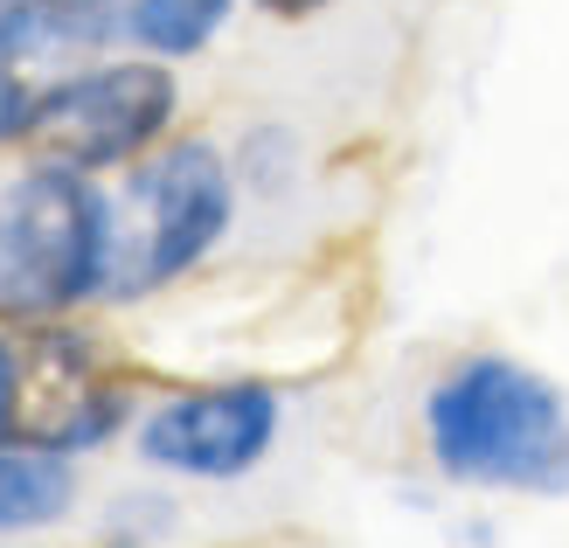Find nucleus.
Returning <instances> with one entry per match:
<instances>
[{
  "label": "nucleus",
  "mask_w": 569,
  "mask_h": 548,
  "mask_svg": "<svg viewBox=\"0 0 569 548\" xmlns=\"http://www.w3.org/2000/svg\"><path fill=\"white\" fill-rule=\"evenodd\" d=\"M264 21H278V28H306V21H320V14H333L340 0H250Z\"/></svg>",
  "instance_id": "9d476101"
},
{
  "label": "nucleus",
  "mask_w": 569,
  "mask_h": 548,
  "mask_svg": "<svg viewBox=\"0 0 569 548\" xmlns=\"http://www.w3.org/2000/svg\"><path fill=\"white\" fill-rule=\"evenodd\" d=\"M243 0H126V49L160 63H194L230 28Z\"/></svg>",
  "instance_id": "6e6552de"
},
{
  "label": "nucleus",
  "mask_w": 569,
  "mask_h": 548,
  "mask_svg": "<svg viewBox=\"0 0 569 548\" xmlns=\"http://www.w3.org/2000/svg\"><path fill=\"white\" fill-rule=\"evenodd\" d=\"M174 119H181V70L139 49H111L49 83L36 119H28L21 153L111 181L153 147H167Z\"/></svg>",
  "instance_id": "20e7f679"
},
{
  "label": "nucleus",
  "mask_w": 569,
  "mask_h": 548,
  "mask_svg": "<svg viewBox=\"0 0 569 548\" xmlns=\"http://www.w3.org/2000/svg\"><path fill=\"white\" fill-rule=\"evenodd\" d=\"M132 424H139L132 382L104 355L98 333H83L77 320L14 327V389H8V417H0V445L83 458L104 451Z\"/></svg>",
  "instance_id": "39448f33"
},
{
  "label": "nucleus",
  "mask_w": 569,
  "mask_h": 548,
  "mask_svg": "<svg viewBox=\"0 0 569 548\" xmlns=\"http://www.w3.org/2000/svg\"><path fill=\"white\" fill-rule=\"evenodd\" d=\"M0 548H8V541H0Z\"/></svg>",
  "instance_id": "ddd939ff"
},
{
  "label": "nucleus",
  "mask_w": 569,
  "mask_h": 548,
  "mask_svg": "<svg viewBox=\"0 0 569 548\" xmlns=\"http://www.w3.org/2000/svg\"><path fill=\"white\" fill-rule=\"evenodd\" d=\"M104 188H111V265H104L111 306H139L194 278L230 243L237 209H243L230 153L202 132H174L167 147L132 160Z\"/></svg>",
  "instance_id": "f03ea898"
},
{
  "label": "nucleus",
  "mask_w": 569,
  "mask_h": 548,
  "mask_svg": "<svg viewBox=\"0 0 569 548\" xmlns=\"http://www.w3.org/2000/svg\"><path fill=\"white\" fill-rule=\"evenodd\" d=\"M70 507H77V458L0 445V541L70 521Z\"/></svg>",
  "instance_id": "0eeeda50"
},
{
  "label": "nucleus",
  "mask_w": 569,
  "mask_h": 548,
  "mask_svg": "<svg viewBox=\"0 0 569 548\" xmlns=\"http://www.w3.org/2000/svg\"><path fill=\"white\" fill-rule=\"evenodd\" d=\"M111 188L56 160H21L0 195V327L77 320L104 299Z\"/></svg>",
  "instance_id": "7ed1b4c3"
},
{
  "label": "nucleus",
  "mask_w": 569,
  "mask_h": 548,
  "mask_svg": "<svg viewBox=\"0 0 569 548\" xmlns=\"http://www.w3.org/2000/svg\"><path fill=\"white\" fill-rule=\"evenodd\" d=\"M423 451L472 494H569V389L515 355H459L423 389Z\"/></svg>",
  "instance_id": "f257e3e1"
},
{
  "label": "nucleus",
  "mask_w": 569,
  "mask_h": 548,
  "mask_svg": "<svg viewBox=\"0 0 569 548\" xmlns=\"http://www.w3.org/2000/svg\"><path fill=\"white\" fill-rule=\"evenodd\" d=\"M284 396L264 375H222V382H188L147 402L132 424V458L160 479L194 486H237L278 451Z\"/></svg>",
  "instance_id": "423d86ee"
},
{
  "label": "nucleus",
  "mask_w": 569,
  "mask_h": 548,
  "mask_svg": "<svg viewBox=\"0 0 569 548\" xmlns=\"http://www.w3.org/2000/svg\"><path fill=\"white\" fill-rule=\"evenodd\" d=\"M98 548H139V541H98Z\"/></svg>",
  "instance_id": "f8f14e48"
},
{
  "label": "nucleus",
  "mask_w": 569,
  "mask_h": 548,
  "mask_svg": "<svg viewBox=\"0 0 569 548\" xmlns=\"http://www.w3.org/2000/svg\"><path fill=\"white\" fill-rule=\"evenodd\" d=\"M8 389H14V327H0V417H8Z\"/></svg>",
  "instance_id": "9b49d317"
},
{
  "label": "nucleus",
  "mask_w": 569,
  "mask_h": 548,
  "mask_svg": "<svg viewBox=\"0 0 569 548\" xmlns=\"http://www.w3.org/2000/svg\"><path fill=\"white\" fill-rule=\"evenodd\" d=\"M230 167H237V188L243 195H284L299 181V139L284 132L278 119L250 126L237 147H230Z\"/></svg>",
  "instance_id": "1a4fd4ad"
}]
</instances>
